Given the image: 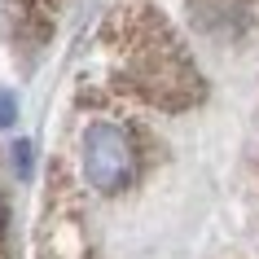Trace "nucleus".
<instances>
[{
	"instance_id": "1",
	"label": "nucleus",
	"mask_w": 259,
	"mask_h": 259,
	"mask_svg": "<svg viewBox=\"0 0 259 259\" xmlns=\"http://www.w3.org/2000/svg\"><path fill=\"white\" fill-rule=\"evenodd\" d=\"M123 49H127L123 88L132 97L163 110H185L202 97V75L193 70V62L185 57L180 40L167 31L163 18L154 14L132 18L123 31Z\"/></svg>"
},
{
	"instance_id": "2",
	"label": "nucleus",
	"mask_w": 259,
	"mask_h": 259,
	"mask_svg": "<svg viewBox=\"0 0 259 259\" xmlns=\"http://www.w3.org/2000/svg\"><path fill=\"white\" fill-rule=\"evenodd\" d=\"M79 167H83V180L93 185L97 193H114L132 189V180L141 171V154H137V137L123 127V123H93L83 132V145H79Z\"/></svg>"
},
{
	"instance_id": "3",
	"label": "nucleus",
	"mask_w": 259,
	"mask_h": 259,
	"mask_svg": "<svg viewBox=\"0 0 259 259\" xmlns=\"http://www.w3.org/2000/svg\"><path fill=\"white\" fill-rule=\"evenodd\" d=\"M189 18L206 35H237L246 22V0H189Z\"/></svg>"
},
{
	"instance_id": "4",
	"label": "nucleus",
	"mask_w": 259,
	"mask_h": 259,
	"mask_svg": "<svg viewBox=\"0 0 259 259\" xmlns=\"http://www.w3.org/2000/svg\"><path fill=\"white\" fill-rule=\"evenodd\" d=\"M18 123V101L9 88H0V127H14Z\"/></svg>"
},
{
	"instance_id": "5",
	"label": "nucleus",
	"mask_w": 259,
	"mask_h": 259,
	"mask_svg": "<svg viewBox=\"0 0 259 259\" xmlns=\"http://www.w3.org/2000/svg\"><path fill=\"white\" fill-rule=\"evenodd\" d=\"M0 237H5V202H0Z\"/></svg>"
}]
</instances>
